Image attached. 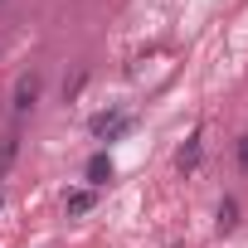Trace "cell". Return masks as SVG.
I'll return each instance as SVG.
<instances>
[{
  "label": "cell",
  "mask_w": 248,
  "mask_h": 248,
  "mask_svg": "<svg viewBox=\"0 0 248 248\" xmlns=\"http://www.w3.org/2000/svg\"><path fill=\"white\" fill-rule=\"evenodd\" d=\"M39 88H44V78L39 73H25L20 83H15V117H25V112H34V102H39Z\"/></svg>",
  "instance_id": "1"
},
{
  "label": "cell",
  "mask_w": 248,
  "mask_h": 248,
  "mask_svg": "<svg viewBox=\"0 0 248 248\" xmlns=\"http://www.w3.org/2000/svg\"><path fill=\"white\" fill-rule=\"evenodd\" d=\"M127 127H132L127 112H102V117H93V137H102V141H117Z\"/></svg>",
  "instance_id": "2"
},
{
  "label": "cell",
  "mask_w": 248,
  "mask_h": 248,
  "mask_svg": "<svg viewBox=\"0 0 248 248\" xmlns=\"http://www.w3.org/2000/svg\"><path fill=\"white\" fill-rule=\"evenodd\" d=\"M200 156H204V137L195 132V137L180 146V170H195V166H200Z\"/></svg>",
  "instance_id": "3"
},
{
  "label": "cell",
  "mask_w": 248,
  "mask_h": 248,
  "mask_svg": "<svg viewBox=\"0 0 248 248\" xmlns=\"http://www.w3.org/2000/svg\"><path fill=\"white\" fill-rule=\"evenodd\" d=\"M15 156H20V132H10V137H0V180H5V170L15 166Z\"/></svg>",
  "instance_id": "4"
},
{
  "label": "cell",
  "mask_w": 248,
  "mask_h": 248,
  "mask_svg": "<svg viewBox=\"0 0 248 248\" xmlns=\"http://www.w3.org/2000/svg\"><path fill=\"white\" fill-rule=\"evenodd\" d=\"M88 180H93V185H107V180H112V161H107V156H93V161H88Z\"/></svg>",
  "instance_id": "5"
},
{
  "label": "cell",
  "mask_w": 248,
  "mask_h": 248,
  "mask_svg": "<svg viewBox=\"0 0 248 248\" xmlns=\"http://www.w3.org/2000/svg\"><path fill=\"white\" fill-rule=\"evenodd\" d=\"M93 209V190H73L68 195V214H88Z\"/></svg>",
  "instance_id": "6"
},
{
  "label": "cell",
  "mask_w": 248,
  "mask_h": 248,
  "mask_svg": "<svg viewBox=\"0 0 248 248\" xmlns=\"http://www.w3.org/2000/svg\"><path fill=\"white\" fill-rule=\"evenodd\" d=\"M238 224V200H219V229H233Z\"/></svg>",
  "instance_id": "7"
},
{
  "label": "cell",
  "mask_w": 248,
  "mask_h": 248,
  "mask_svg": "<svg viewBox=\"0 0 248 248\" xmlns=\"http://www.w3.org/2000/svg\"><path fill=\"white\" fill-rule=\"evenodd\" d=\"M233 161H238V170H248V132L233 141Z\"/></svg>",
  "instance_id": "8"
}]
</instances>
